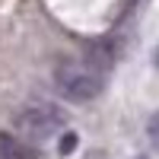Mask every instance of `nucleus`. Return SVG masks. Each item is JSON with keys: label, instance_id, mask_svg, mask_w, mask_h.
<instances>
[{"label": "nucleus", "instance_id": "f257e3e1", "mask_svg": "<svg viewBox=\"0 0 159 159\" xmlns=\"http://www.w3.org/2000/svg\"><path fill=\"white\" fill-rule=\"evenodd\" d=\"M64 124H67V111L57 108V105H51V102L29 105V108H22L16 115V127L29 140H38V143L48 140V137H54L57 130H64Z\"/></svg>", "mask_w": 159, "mask_h": 159}, {"label": "nucleus", "instance_id": "f03ea898", "mask_svg": "<svg viewBox=\"0 0 159 159\" xmlns=\"http://www.w3.org/2000/svg\"><path fill=\"white\" fill-rule=\"evenodd\" d=\"M102 89H105L102 73L89 70V67L67 64V67L57 70V92L67 102H92L96 96H102Z\"/></svg>", "mask_w": 159, "mask_h": 159}, {"label": "nucleus", "instance_id": "7ed1b4c3", "mask_svg": "<svg viewBox=\"0 0 159 159\" xmlns=\"http://www.w3.org/2000/svg\"><path fill=\"white\" fill-rule=\"evenodd\" d=\"M115 61H118V54H115V45L108 42V38H96V42H89V48H86V64H89L96 73L111 70Z\"/></svg>", "mask_w": 159, "mask_h": 159}, {"label": "nucleus", "instance_id": "20e7f679", "mask_svg": "<svg viewBox=\"0 0 159 159\" xmlns=\"http://www.w3.org/2000/svg\"><path fill=\"white\" fill-rule=\"evenodd\" d=\"M0 159H42V153H35L13 134H0Z\"/></svg>", "mask_w": 159, "mask_h": 159}, {"label": "nucleus", "instance_id": "39448f33", "mask_svg": "<svg viewBox=\"0 0 159 159\" xmlns=\"http://www.w3.org/2000/svg\"><path fill=\"white\" fill-rule=\"evenodd\" d=\"M147 140L153 150H159V111L150 115V121H147Z\"/></svg>", "mask_w": 159, "mask_h": 159}, {"label": "nucleus", "instance_id": "423d86ee", "mask_svg": "<svg viewBox=\"0 0 159 159\" xmlns=\"http://www.w3.org/2000/svg\"><path fill=\"white\" fill-rule=\"evenodd\" d=\"M57 150H61V156H67V153L76 150V134L73 130H64V137L57 140Z\"/></svg>", "mask_w": 159, "mask_h": 159}, {"label": "nucleus", "instance_id": "0eeeda50", "mask_svg": "<svg viewBox=\"0 0 159 159\" xmlns=\"http://www.w3.org/2000/svg\"><path fill=\"white\" fill-rule=\"evenodd\" d=\"M86 159H105V153H89Z\"/></svg>", "mask_w": 159, "mask_h": 159}, {"label": "nucleus", "instance_id": "6e6552de", "mask_svg": "<svg viewBox=\"0 0 159 159\" xmlns=\"http://www.w3.org/2000/svg\"><path fill=\"white\" fill-rule=\"evenodd\" d=\"M156 64H159V51H156Z\"/></svg>", "mask_w": 159, "mask_h": 159}]
</instances>
